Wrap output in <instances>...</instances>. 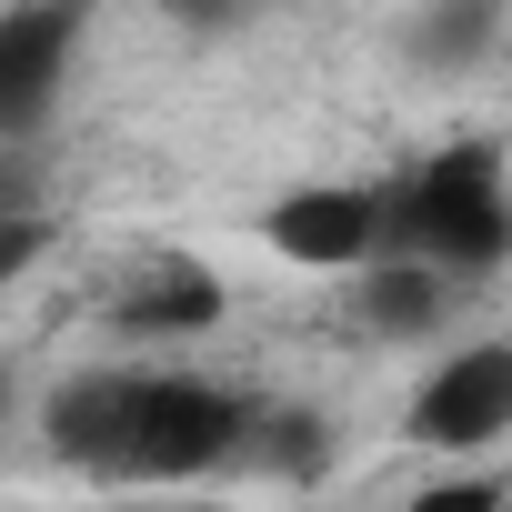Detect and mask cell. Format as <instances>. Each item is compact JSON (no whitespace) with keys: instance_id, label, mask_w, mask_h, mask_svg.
Returning <instances> with one entry per match:
<instances>
[{"instance_id":"4fadbf2b","label":"cell","mask_w":512,"mask_h":512,"mask_svg":"<svg viewBox=\"0 0 512 512\" xmlns=\"http://www.w3.org/2000/svg\"><path fill=\"white\" fill-rule=\"evenodd\" d=\"M0 432H11V372H0Z\"/></svg>"},{"instance_id":"30bf717a","label":"cell","mask_w":512,"mask_h":512,"mask_svg":"<svg viewBox=\"0 0 512 512\" xmlns=\"http://www.w3.org/2000/svg\"><path fill=\"white\" fill-rule=\"evenodd\" d=\"M402 512H502V482L492 472H432V482H412Z\"/></svg>"},{"instance_id":"9c48e42d","label":"cell","mask_w":512,"mask_h":512,"mask_svg":"<svg viewBox=\"0 0 512 512\" xmlns=\"http://www.w3.org/2000/svg\"><path fill=\"white\" fill-rule=\"evenodd\" d=\"M492 41H502V11H492V0H442V11L402 21V51L432 61V71H462V61L492 51Z\"/></svg>"},{"instance_id":"277c9868","label":"cell","mask_w":512,"mask_h":512,"mask_svg":"<svg viewBox=\"0 0 512 512\" xmlns=\"http://www.w3.org/2000/svg\"><path fill=\"white\" fill-rule=\"evenodd\" d=\"M262 241L292 272H362L382 251V191L372 181H292L262 211Z\"/></svg>"},{"instance_id":"52a82bcc","label":"cell","mask_w":512,"mask_h":512,"mask_svg":"<svg viewBox=\"0 0 512 512\" xmlns=\"http://www.w3.org/2000/svg\"><path fill=\"white\" fill-rule=\"evenodd\" d=\"M452 302H462V282H442V272H422V262H362V272H352V312H362L372 342H412V332H432Z\"/></svg>"},{"instance_id":"8992f818","label":"cell","mask_w":512,"mask_h":512,"mask_svg":"<svg viewBox=\"0 0 512 512\" xmlns=\"http://www.w3.org/2000/svg\"><path fill=\"white\" fill-rule=\"evenodd\" d=\"M221 312H231V292H221L211 262H191V251H151V262L121 282V332L131 342H201Z\"/></svg>"},{"instance_id":"6da1fadb","label":"cell","mask_w":512,"mask_h":512,"mask_svg":"<svg viewBox=\"0 0 512 512\" xmlns=\"http://www.w3.org/2000/svg\"><path fill=\"white\" fill-rule=\"evenodd\" d=\"M512 241V201H502V161L492 141L432 151L422 171H402L382 191V251L372 262H422L442 282H482Z\"/></svg>"},{"instance_id":"5b68a950","label":"cell","mask_w":512,"mask_h":512,"mask_svg":"<svg viewBox=\"0 0 512 512\" xmlns=\"http://www.w3.org/2000/svg\"><path fill=\"white\" fill-rule=\"evenodd\" d=\"M81 11H0V151H31L71 101Z\"/></svg>"},{"instance_id":"7c38bea8","label":"cell","mask_w":512,"mask_h":512,"mask_svg":"<svg viewBox=\"0 0 512 512\" xmlns=\"http://www.w3.org/2000/svg\"><path fill=\"white\" fill-rule=\"evenodd\" d=\"M41 241H51V221H11V231H0V282L31 272V262H41Z\"/></svg>"},{"instance_id":"7a4b0ae2","label":"cell","mask_w":512,"mask_h":512,"mask_svg":"<svg viewBox=\"0 0 512 512\" xmlns=\"http://www.w3.org/2000/svg\"><path fill=\"white\" fill-rule=\"evenodd\" d=\"M251 412H262V402L211 382V372H151V362H131V412H121V442H111L101 482H211V472L241 462Z\"/></svg>"},{"instance_id":"ba28073f","label":"cell","mask_w":512,"mask_h":512,"mask_svg":"<svg viewBox=\"0 0 512 512\" xmlns=\"http://www.w3.org/2000/svg\"><path fill=\"white\" fill-rule=\"evenodd\" d=\"M322 452H332V432H322V412H302V402H262V412H251V442H241V462H262V472H282V482H312Z\"/></svg>"},{"instance_id":"8fae6325","label":"cell","mask_w":512,"mask_h":512,"mask_svg":"<svg viewBox=\"0 0 512 512\" xmlns=\"http://www.w3.org/2000/svg\"><path fill=\"white\" fill-rule=\"evenodd\" d=\"M11 221H41V161L31 151H0V231Z\"/></svg>"},{"instance_id":"3957f363","label":"cell","mask_w":512,"mask_h":512,"mask_svg":"<svg viewBox=\"0 0 512 512\" xmlns=\"http://www.w3.org/2000/svg\"><path fill=\"white\" fill-rule=\"evenodd\" d=\"M402 432H412L422 452H442V462L492 452V442L512 432V342H462V352H442L432 382L412 392Z\"/></svg>"}]
</instances>
